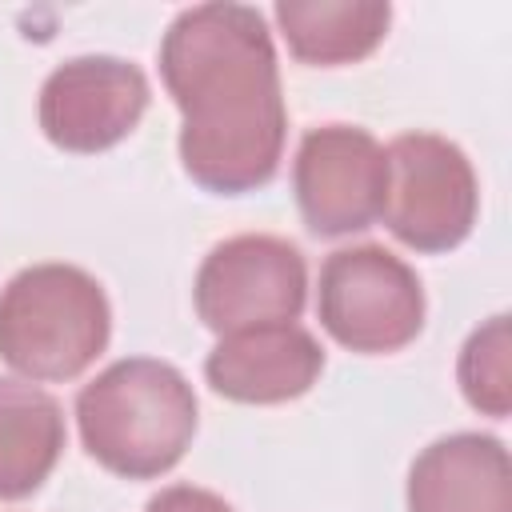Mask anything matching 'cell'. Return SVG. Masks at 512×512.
<instances>
[{"label": "cell", "instance_id": "obj_1", "mask_svg": "<svg viewBox=\"0 0 512 512\" xmlns=\"http://www.w3.org/2000/svg\"><path fill=\"white\" fill-rule=\"evenodd\" d=\"M160 76L180 108V164L204 192L244 196L280 172L288 112L264 16L192 4L160 40Z\"/></svg>", "mask_w": 512, "mask_h": 512}, {"label": "cell", "instance_id": "obj_2", "mask_svg": "<svg viewBox=\"0 0 512 512\" xmlns=\"http://www.w3.org/2000/svg\"><path fill=\"white\" fill-rule=\"evenodd\" d=\"M84 452L124 480L172 472L196 436V392L180 368L152 356H124L76 396Z\"/></svg>", "mask_w": 512, "mask_h": 512}, {"label": "cell", "instance_id": "obj_3", "mask_svg": "<svg viewBox=\"0 0 512 512\" xmlns=\"http://www.w3.org/2000/svg\"><path fill=\"white\" fill-rule=\"evenodd\" d=\"M108 336V296L76 264H32L0 288V360L24 380H76Z\"/></svg>", "mask_w": 512, "mask_h": 512}, {"label": "cell", "instance_id": "obj_4", "mask_svg": "<svg viewBox=\"0 0 512 512\" xmlns=\"http://www.w3.org/2000/svg\"><path fill=\"white\" fill-rule=\"evenodd\" d=\"M316 316L348 352H400L424 328V288L420 276L380 244L336 248L320 264Z\"/></svg>", "mask_w": 512, "mask_h": 512}, {"label": "cell", "instance_id": "obj_5", "mask_svg": "<svg viewBox=\"0 0 512 512\" xmlns=\"http://www.w3.org/2000/svg\"><path fill=\"white\" fill-rule=\"evenodd\" d=\"M380 220L412 252H452L468 240L480 208L472 160L436 132H404L388 148Z\"/></svg>", "mask_w": 512, "mask_h": 512}, {"label": "cell", "instance_id": "obj_6", "mask_svg": "<svg viewBox=\"0 0 512 512\" xmlns=\"http://www.w3.org/2000/svg\"><path fill=\"white\" fill-rule=\"evenodd\" d=\"M192 300L200 324L216 336L264 324H296L308 300V264L296 244L244 232L204 256Z\"/></svg>", "mask_w": 512, "mask_h": 512}, {"label": "cell", "instance_id": "obj_7", "mask_svg": "<svg viewBox=\"0 0 512 512\" xmlns=\"http://www.w3.org/2000/svg\"><path fill=\"white\" fill-rule=\"evenodd\" d=\"M292 192L308 232L352 236L380 220L388 192V156L356 124H320L304 132L292 160Z\"/></svg>", "mask_w": 512, "mask_h": 512}, {"label": "cell", "instance_id": "obj_8", "mask_svg": "<svg viewBox=\"0 0 512 512\" xmlns=\"http://www.w3.org/2000/svg\"><path fill=\"white\" fill-rule=\"evenodd\" d=\"M148 76L120 56H72L40 88V132L76 156L116 148L148 112Z\"/></svg>", "mask_w": 512, "mask_h": 512}, {"label": "cell", "instance_id": "obj_9", "mask_svg": "<svg viewBox=\"0 0 512 512\" xmlns=\"http://www.w3.org/2000/svg\"><path fill=\"white\" fill-rule=\"evenodd\" d=\"M324 372L320 340L300 324H264L220 336L204 360V380L236 404H284L304 396Z\"/></svg>", "mask_w": 512, "mask_h": 512}, {"label": "cell", "instance_id": "obj_10", "mask_svg": "<svg viewBox=\"0 0 512 512\" xmlns=\"http://www.w3.org/2000/svg\"><path fill=\"white\" fill-rule=\"evenodd\" d=\"M408 512H512L504 440L488 432L432 440L408 468Z\"/></svg>", "mask_w": 512, "mask_h": 512}, {"label": "cell", "instance_id": "obj_11", "mask_svg": "<svg viewBox=\"0 0 512 512\" xmlns=\"http://www.w3.org/2000/svg\"><path fill=\"white\" fill-rule=\"evenodd\" d=\"M64 452V412L32 380L0 376V500L32 496Z\"/></svg>", "mask_w": 512, "mask_h": 512}, {"label": "cell", "instance_id": "obj_12", "mask_svg": "<svg viewBox=\"0 0 512 512\" xmlns=\"http://www.w3.org/2000/svg\"><path fill=\"white\" fill-rule=\"evenodd\" d=\"M276 24L300 64L340 68L380 48L392 8L380 0H280Z\"/></svg>", "mask_w": 512, "mask_h": 512}, {"label": "cell", "instance_id": "obj_13", "mask_svg": "<svg viewBox=\"0 0 512 512\" xmlns=\"http://www.w3.org/2000/svg\"><path fill=\"white\" fill-rule=\"evenodd\" d=\"M512 340H508V316L484 320L460 348L456 360V380L464 400L492 420H504L512 412Z\"/></svg>", "mask_w": 512, "mask_h": 512}, {"label": "cell", "instance_id": "obj_14", "mask_svg": "<svg viewBox=\"0 0 512 512\" xmlns=\"http://www.w3.org/2000/svg\"><path fill=\"white\" fill-rule=\"evenodd\" d=\"M144 512H232V504L208 488H196V484H172V488H160Z\"/></svg>", "mask_w": 512, "mask_h": 512}]
</instances>
